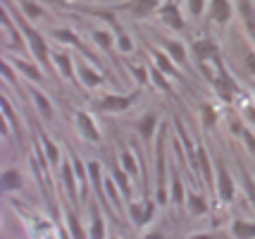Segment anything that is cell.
<instances>
[{
    "label": "cell",
    "instance_id": "obj_38",
    "mask_svg": "<svg viewBox=\"0 0 255 239\" xmlns=\"http://www.w3.org/2000/svg\"><path fill=\"white\" fill-rule=\"evenodd\" d=\"M186 7H189V14L193 19H200L208 7V0H186Z\"/></svg>",
    "mask_w": 255,
    "mask_h": 239
},
{
    "label": "cell",
    "instance_id": "obj_28",
    "mask_svg": "<svg viewBox=\"0 0 255 239\" xmlns=\"http://www.w3.org/2000/svg\"><path fill=\"white\" fill-rule=\"evenodd\" d=\"M186 211H189L191 216H205L208 211H210V204H208V199L203 196L200 192L196 189H186Z\"/></svg>",
    "mask_w": 255,
    "mask_h": 239
},
{
    "label": "cell",
    "instance_id": "obj_23",
    "mask_svg": "<svg viewBox=\"0 0 255 239\" xmlns=\"http://www.w3.org/2000/svg\"><path fill=\"white\" fill-rule=\"evenodd\" d=\"M77 72H79V81H81V86H86V89H98L105 84V77H103V72L93 67L91 62H77Z\"/></svg>",
    "mask_w": 255,
    "mask_h": 239
},
{
    "label": "cell",
    "instance_id": "obj_36",
    "mask_svg": "<svg viewBox=\"0 0 255 239\" xmlns=\"http://www.w3.org/2000/svg\"><path fill=\"white\" fill-rule=\"evenodd\" d=\"M127 67H129V72L133 74L136 86L145 89V86L150 84V72H148V65H136V62H129V60H127Z\"/></svg>",
    "mask_w": 255,
    "mask_h": 239
},
{
    "label": "cell",
    "instance_id": "obj_9",
    "mask_svg": "<svg viewBox=\"0 0 255 239\" xmlns=\"http://www.w3.org/2000/svg\"><path fill=\"white\" fill-rule=\"evenodd\" d=\"M60 182L62 187L67 189V199H69V204L74 206V208H81V192H79V180H77V172H74V165H72V160H69V153H67L65 158H62V165H60Z\"/></svg>",
    "mask_w": 255,
    "mask_h": 239
},
{
    "label": "cell",
    "instance_id": "obj_14",
    "mask_svg": "<svg viewBox=\"0 0 255 239\" xmlns=\"http://www.w3.org/2000/svg\"><path fill=\"white\" fill-rule=\"evenodd\" d=\"M53 65H55V69L60 72V77H65L74 89H84V86H81V81H79L77 62H74V57L69 55V53H62V50L53 53Z\"/></svg>",
    "mask_w": 255,
    "mask_h": 239
},
{
    "label": "cell",
    "instance_id": "obj_6",
    "mask_svg": "<svg viewBox=\"0 0 255 239\" xmlns=\"http://www.w3.org/2000/svg\"><path fill=\"white\" fill-rule=\"evenodd\" d=\"M141 38H143V36H141ZM143 46H145V53H148V57H150V60H153V62L157 65V67H160L162 72H165V74L169 77V79L181 81V84H184V86H186V89L191 91L189 79L184 77V72H181V67H179L177 62H174L172 57L167 55V50H157V48L153 46V43H150L148 38H143Z\"/></svg>",
    "mask_w": 255,
    "mask_h": 239
},
{
    "label": "cell",
    "instance_id": "obj_8",
    "mask_svg": "<svg viewBox=\"0 0 255 239\" xmlns=\"http://www.w3.org/2000/svg\"><path fill=\"white\" fill-rule=\"evenodd\" d=\"M50 38H55L57 43H67V46L77 48L79 53H81V55L89 60L91 65H98V67L103 65V57L96 55V53H93V50H91V48L86 46V43H84V41H81V38H79V36L74 34L72 29H62V26H55V29H50Z\"/></svg>",
    "mask_w": 255,
    "mask_h": 239
},
{
    "label": "cell",
    "instance_id": "obj_19",
    "mask_svg": "<svg viewBox=\"0 0 255 239\" xmlns=\"http://www.w3.org/2000/svg\"><path fill=\"white\" fill-rule=\"evenodd\" d=\"M74 122H77V129H79V134H81V139H86L91 144H100V141H103L98 125L93 122V117H91L89 113L74 110Z\"/></svg>",
    "mask_w": 255,
    "mask_h": 239
},
{
    "label": "cell",
    "instance_id": "obj_2",
    "mask_svg": "<svg viewBox=\"0 0 255 239\" xmlns=\"http://www.w3.org/2000/svg\"><path fill=\"white\" fill-rule=\"evenodd\" d=\"M169 122H160L153 148V175H155V199L157 206H165L169 201V158H167V146H169Z\"/></svg>",
    "mask_w": 255,
    "mask_h": 239
},
{
    "label": "cell",
    "instance_id": "obj_34",
    "mask_svg": "<svg viewBox=\"0 0 255 239\" xmlns=\"http://www.w3.org/2000/svg\"><path fill=\"white\" fill-rule=\"evenodd\" d=\"M17 7H19L29 19H43L45 17V7L38 5L36 0H17Z\"/></svg>",
    "mask_w": 255,
    "mask_h": 239
},
{
    "label": "cell",
    "instance_id": "obj_22",
    "mask_svg": "<svg viewBox=\"0 0 255 239\" xmlns=\"http://www.w3.org/2000/svg\"><path fill=\"white\" fill-rule=\"evenodd\" d=\"M103 206L98 201H91L89 204V213H91V223H89V237L91 239H108V228H105V218L100 211Z\"/></svg>",
    "mask_w": 255,
    "mask_h": 239
},
{
    "label": "cell",
    "instance_id": "obj_43",
    "mask_svg": "<svg viewBox=\"0 0 255 239\" xmlns=\"http://www.w3.org/2000/svg\"><path fill=\"white\" fill-rule=\"evenodd\" d=\"M244 117L251 122V125H255V108H253V105H246V108H244Z\"/></svg>",
    "mask_w": 255,
    "mask_h": 239
},
{
    "label": "cell",
    "instance_id": "obj_1",
    "mask_svg": "<svg viewBox=\"0 0 255 239\" xmlns=\"http://www.w3.org/2000/svg\"><path fill=\"white\" fill-rule=\"evenodd\" d=\"M2 5H7V10L12 12V17H14V22H17V26L22 29L24 38H26V43H29V50H31V55L36 57V62L41 65V67H45V72L55 79V65H53V53H50V48H48V43H45V36L36 29V26H31V22H29V17L24 14L19 7H17V2H12V0H5Z\"/></svg>",
    "mask_w": 255,
    "mask_h": 239
},
{
    "label": "cell",
    "instance_id": "obj_15",
    "mask_svg": "<svg viewBox=\"0 0 255 239\" xmlns=\"http://www.w3.org/2000/svg\"><path fill=\"white\" fill-rule=\"evenodd\" d=\"M157 14H160L162 24H167L169 29H174V31H186L184 14H181V10H179V5L174 0H165V2L157 7Z\"/></svg>",
    "mask_w": 255,
    "mask_h": 239
},
{
    "label": "cell",
    "instance_id": "obj_41",
    "mask_svg": "<svg viewBox=\"0 0 255 239\" xmlns=\"http://www.w3.org/2000/svg\"><path fill=\"white\" fill-rule=\"evenodd\" d=\"M246 67H248L251 74H255V53L253 50H248V53H246Z\"/></svg>",
    "mask_w": 255,
    "mask_h": 239
},
{
    "label": "cell",
    "instance_id": "obj_7",
    "mask_svg": "<svg viewBox=\"0 0 255 239\" xmlns=\"http://www.w3.org/2000/svg\"><path fill=\"white\" fill-rule=\"evenodd\" d=\"M138 98H141V86H136L129 93H103V98L98 101V110H103V113H124Z\"/></svg>",
    "mask_w": 255,
    "mask_h": 239
},
{
    "label": "cell",
    "instance_id": "obj_24",
    "mask_svg": "<svg viewBox=\"0 0 255 239\" xmlns=\"http://www.w3.org/2000/svg\"><path fill=\"white\" fill-rule=\"evenodd\" d=\"M29 96H31L33 105H36V110H38V115H43L45 120H53V115H55V108H53V103H50V98L45 96L36 84H29Z\"/></svg>",
    "mask_w": 255,
    "mask_h": 239
},
{
    "label": "cell",
    "instance_id": "obj_12",
    "mask_svg": "<svg viewBox=\"0 0 255 239\" xmlns=\"http://www.w3.org/2000/svg\"><path fill=\"white\" fill-rule=\"evenodd\" d=\"M215 172H217V199L227 206L234 204V199H236V184H234L232 172L227 170L222 158L215 160Z\"/></svg>",
    "mask_w": 255,
    "mask_h": 239
},
{
    "label": "cell",
    "instance_id": "obj_32",
    "mask_svg": "<svg viewBox=\"0 0 255 239\" xmlns=\"http://www.w3.org/2000/svg\"><path fill=\"white\" fill-rule=\"evenodd\" d=\"M120 163H122L124 172H127L131 180H136V177H143V175L138 172V170H141V163H138V158H136V156H131V153H129L124 146H120Z\"/></svg>",
    "mask_w": 255,
    "mask_h": 239
},
{
    "label": "cell",
    "instance_id": "obj_11",
    "mask_svg": "<svg viewBox=\"0 0 255 239\" xmlns=\"http://www.w3.org/2000/svg\"><path fill=\"white\" fill-rule=\"evenodd\" d=\"M157 127H160V117H157V113H153V110H148L145 115H141V120L136 122V129H138L141 141H143V151L148 156H153V148H155Z\"/></svg>",
    "mask_w": 255,
    "mask_h": 239
},
{
    "label": "cell",
    "instance_id": "obj_42",
    "mask_svg": "<svg viewBox=\"0 0 255 239\" xmlns=\"http://www.w3.org/2000/svg\"><path fill=\"white\" fill-rule=\"evenodd\" d=\"M141 239H167L165 232H160V230H150V232H145Z\"/></svg>",
    "mask_w": 255,
    "mask_h": 239
},
{
    "label": "cell",
    "instance_id": "obj_35",
    "mask_svg": "<svg viewBox=\"0 0 255 239\" xmlns=\"http://www.w3.org/2000/svg\"><path fill=\"white\" fill-rule=\"evenodd\" d=\"M239 170H241V184H244V192H246V196H248L251 206L255 208V180H253V175L248 172V168H246L241 160H239Z\"/></svg>",
    "mask_w": 255,
    "mask_h": 239
},
{
    "label": "cell",
    "instance_id": "obj_25",
    "mask_svg": "<svg viewBox=\"0 0 255 239\" xmlns=\"http://www.w3.org/2000/svg\"><path fill=\"white\" fill-rule=\"evenodd\" d=\"M239 17L244 22V29L251 38V43L255 46V5L251 0H239Z\"/></svg>",
    "mask_w": 255,
    "mask_h": 239
},
{
    "label": "cell",
    "instance_id": "obj_40",
    "mask_svg": "<svg viewBox=\"0 0 255 239\" xmlns=\"http://www.w3.org/2000/svg\"><path fill=\"white\" fill-rule=\"evenodd\" d=\"M186 239H224V237L217 235V232H196V235H189Z\"/></svg>",
    "mask_w": 255,
    "mask_h": 239
},
{
    "label": "cell",
    "instance_id": "obj_13",
    "mask_svg": "<svg viewBox=\"0 0 255 239\" xmlns=\"http://www.w3.org/2000/svg\"><path fill=\"white\" fill-rule=\"evenodd\" d=\"M155 38H157V43L167 50V55L172 57L179 67H184L186 72H191V74L196 72V69H193V65H191L189 50H186V46H184L181 41H177V38H169V36H162V34H157Z\"/></svg>",
    "mask_w": 255,
    "mask_h": 239
},
{
    "label": "cell",
    "instance_id": "obj_4",
    "mask_svg": "<svg viewBox=\"0 0 255 239\" xmlns=\"http://www.w3.org/2000/svg\"><path fill=\"white\" fill-rule=\"evenodd\" d=\"M205 81H208L212 89H215V93L220 96V101H224L227 105H234L236 96H239V84H236V79L229 74V69H227V65H224L222 57L215 62L212 74Z\"/></svg>",
    "mask_w": 255,
    "mask_h": 239
},
{
    "label": "cell",
    "instance_id": "obj_20",
    "mask_svg": "<svg viewBox=\"0 0 255 239\" xmlns=\"http://www.w3.org/2000/svg\"><path fill=\"white\" fill-rule=\"evenodd\" d=\"M7 60H10L12 67L17 69V72L22 74L24 79L31 81V84H41V81L45 79V77H43V69H41V65H38V62H31V60H22V57H14V55H10Z\"/></svg>",
    "mask_w": 255,
    "mask_h": 239
},
{
    "label": "cell",
    "instance_id": "obj_21",
    "mask_svg": "<svg viewBox=\"0 0 255 239\" xmlns=\"http://www.w3.org/2000/svg\"><path fill=\"white\" fill-rule=\"evenodd\" d=\"M234 17V5L232 0H208V19L215 24H229V19Z\"/></svg>",
    "mask_w": 255,
    "mask_h": 239
},
{
    "label": "cell",
    "instance_id": "obj_39",
    "mask_svg": "<svg viewBox=\"0 0 255 239\" xmlns=\"http://www.w3.org/2000/svg\"><path fill=\"white\" fill-rule=\"evenodd\" d=\"M241 141H244L246 148H248V151L255 156V134L248 129V127H244V132H241Z\"/></svg>",
    "mask_w": 255,
    "mask_h": 239
},
{
    "label": "cell",
    "instance_id": "obj_17",
    "mask_svg": "<svg viewBox=\"0 0 255 239\" xmlns=\"http://www.w3.org/2000/svg\"><path fill=\"white\" fill-rule=\"evenodd\" d=\"M60 208H62V216H65L67 230H69L72 239H91L89 232L81 225V220H79V211L69 204V199H62V201H60Z\"/></svg>",
    "mask_w": 255,
    "mask_h": 239
},
{
    "label": "cell",
    "instance_id": "obj_26",
    "mask_svg": "<svg viewBox=\"0 0 255 239\" xmlns=\"http://www.w3.org/2000/svg\"><path fill=\"white\" fill-rule=\"evenodd\" d=\"M91 38H93V43H96L100 50H105L108 60L115 62V57H112V48L117 46V36L112 34L110 29H93V31H91Z\"/></svg>",
    "mask_w": 255,
    "mask_h": 239
},
{
    "label": "cell",
    "instance_id": "obj_18",
    "mask_svg": "<svg viewBox=\"0 0 255 239\" xmlns=\"http://www.w3.org/2000/svg\"><path fill=\"white\" fill-rule=\"evenodd\" d=\"M0 113H2V117L10 122L12 127V137H14V141H17V146L22 148L24 153H26V141H24V129H22V122H19V117H17V113H14V108H12V103L7 101V96H2L0 98Z\"/></svg>",
    "mask_w": 255,
    "mask_h": 239
},
{
    "label": "cell",
    "instance_id": "obj_27",
    "mask_svg": "<svg viewBox=\"0 0 255 239\" xmlns=\"http://www.w3.org/2000/svg\"><path fill=\"white\" fill-rule=\"evenodd\" d=\"M110 172H112V180L117 182V187L122 189V194H124V201H131L133 199V189H131V177L124 172V168H122V163H117V160H112L110 163Z\"/></svg>",
    "mask_w": 255,
    "mask_h": 239
},
{
    "label": "cell",
    "instance_id": "obj_10",
    "mask_svg": "<svg viewBox=\"0 0 255 239\" xmlns=\"http://www.w3.org/2000/svg\"><path fill=\"white\" fill-rule=\"evenodd\" d=\"M105 7H110L112 12H124V14L136 17V19H145V17H150L153 12H157L160 0H124V2L105 5Z\"/></svg>",
    "mask_w": 255,
    "mask_h": 239
},
{
    "label": "cell",
    "instance_id": "obj_16",
    "mask_svg": "<svg viewBox=\"0 0 255 239\" xmlns=\"http://www.w3.org/2000/svg\"><path fill=\"white\" fill-rule=\"evenodd\" d=\"M169 201L177 206V208L186 206V189H184V180L179 175L177 158L169 160Z\"/></svg>",
    "mask_w": 255,
    "mask_h": 239
},
{
    "label": "cell",
    "instance_id": "obj_37",
    "mask_svg": "<svg viewBox=\"0 0 255 239\" xmlns=\"http://www.w3.org/2000/svg\"><path fill=\"white\" fill-rule=\"evenodd\" d=\"M200 117H203V127L205 129H215L217 127V122H220V113H217V108L215 105H210V103H203L200 105Z\"/></svg>",
    "mask_w": 255,
    "mask_h": 239
},
{
    "label": "cell",
    "instance_id": "obj_33",
    "mask_svg": "<svg viewBox=\"0 0 255 239\" xmlns=\"http://www.w3.org/2000/svg\"><path fill=\"white\" fill-rule=\"evenodd\" d=\"M127 218L131 220L133 228H143V225H148V223H145V204L143 201H141V204L133 201V199L127 201Z\"/></svg>",
    "mask_w": 255,
    "mask_h": 239
},
{
    "label": "cell",
    "instance_id": "obj_5",
    "mask_svg": "<svg viewBox=\"0 0 255 239\" xmlns=\"http://www.w3.org/2000/svg\"><path fill=\"white\" fill-rule=\"evenodd\" d=\"M17 208V213L24 218V223H26V228L31 230V237L33 239H62L60 237V230H57L55 220L53 218H43V216H36V213H24V208L19 204H14Z\"/></svg>",
    "mask_w": 255,
    "mask_h": 239
},
{
    "label": "cell",
    "instance_id": "obj_3",
    "mask_svg": "<svg viewBox=\"0 0 255 239\" xmlns=\"http://www.w3.org/2000/svg\"><path fill=\"white\" fill-rule=\"evenodd\" d=\"M191 57H193V62H196V69L200 72V77L208 79L212 74L215 62L222 57V50H220L217 41H215L212 36H200V38H196V41L191 43Z\"/></svg>",
    "mask_w": 255,
    "mask_h": 239
},
{
    "label": "cell",
    "instance_id": "obj_30",
    "mask_svg": "<svg viewBox=\"0 0 255 239\" xmlns=\"http://www.w3.org/2000/svg\"><path fill=\"white\" fill-rule=\"evenodd\" d=\"M0 182H2V192H22L24 187V177L19 170H14V168H7V170H2V177H0Z\"/></svg>",
    "mask_w": 255,
    "mask_h": 239
},
{
    "label": "cell",
    "instance_id": "obj_31",
    "mask_svg": "<svg viewBox=\"0 0 255 239\" xmlns=\"http://www.w3.org/2000/svg\"><path fill=\"white\" fill-rule=\"evenodd\" d=\"M234 239H255V223L253 220H244V218H236L229 228Z\"/></svg>",
    "mask_w": 255,
    "mask_h": 239
},
{
    "label": "cell",
    "instance_id": "obj_29",
    "mask_svg": "<svg viewBox=\"0 0 255 239\" xmlns=\"http://www.w3.org/2000/svg\"><path fill=\"white\" fill-rule=\"evenodd\" d=\"M148 72H150V84L155 86L157 91H162V93H167V96H172L174 93V89H172V84H169V77H167L162 69L157 67L155 62L150 60L148 62Z\"/></svg>",
    "mask_w": 255,
    "mask_h": 239
},
{
    "label": "cell",
    "instance_id": "obj_44",
    "mask_svg": "<svg viewBox=\"0 0 255 239\" xmlns=\"http://www.w3.org/2000/svg\"><path fill=\"white\" fill-rule=\"evenodd\" d=\"M108 239H122V237H117V235H108Z\"/></svg>",
    "mask_w": 255,
    "mask_h": 239
}]
</instances>
